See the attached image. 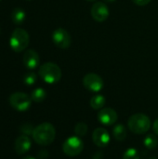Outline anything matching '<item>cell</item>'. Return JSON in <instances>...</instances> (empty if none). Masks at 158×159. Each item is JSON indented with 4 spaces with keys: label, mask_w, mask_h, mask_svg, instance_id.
<instances>
[{
    "label": "cell",
    "mask_w": 158,
    "mask_h": 159,
    "mask_svg": "<svg viewBox=\"0 0 158 159\" xmlns=\"http://www.w3.org/2000/svg\"><path fill=\"white\" fill-rule=\"evenodd\" d=\"M90 14L92 18L98 22H103L106 20L110 15L108 7L103 2H96L90 9Z\"/></svg>",
    "instance_id": "obj_9"
},
{
    "label": "cell",
    "mask_w": 158,
    "mask_h": 159,
    "mask_svg": "<svg viewBox=\"0 0 158 159\" xmlns=\"http://www.w3.org/2000/svg\"><path fill=\"white\" fill-rule=\"evenodd\" d=\"M0 1H1V0H0Z\"/></svg>",
    "instance_id": "obj_30"
},
{
    "label": "cell",
    "mask_w": 158,
    "mask_h": 159,
    "mask_svg": "<svg viewBox=\"0 0 158 159\" xmlns=\"http://www.w3.org/2000/svg\"><path fill=\"white\" fill-rule=\"evenodd\" d=\"M26 19V13L21 7H15L11 12V20L14 24L20 25L24 22Z\"/></svg>",
    "instance_id": "obj_14"
},
{
    "label": "cell",
    "mask_w": 158,
    "mask_h": 159,
    "mask_svg": "<svg viewBox=\"0 0 158 159\" xmlns=\"http://www.w3.org/2000/svg\"><path fill=\"white\" fill-rule=\"evenodd\" d=\"M123 159H140V154L137 151V149L135 148H129L124 156H123Z\"/></svg>",
    "instance_id": "obj_21"
},
{
    "label": "cell",
    "mask_w": 158,
    "mask_h": 159,
    "mask_svg": "<svg viewBox=\"0 0 158 159\" xmlns=\"http://www.w3.org/2000/svg\"><path fill=\"white\" fill-rule=\"evenodd\" d=\"M84 143L78 136H71L67 138L62 144V151L68 157H76L82 153Z\"/></svg>",
    "instance_id": "obj_6"
},
{
    "label": "cell",
    "mask_w": 158,
    "mask_h": 159,
    "mask_svg": "<svg viewBox=\"0 0 158 159\" xmlns=\"http://www.w3.org/2000/svg\"><path fill=\"white\" fill-rule=\"evenodd\" d=\"M27 1H31V0H27Z\"/></svg>",
    "instance_id": "obj_29"
},
{
    "label": "cell",
    "mask_w": 158,
    "mask_h": 159,
    "mask_svg": "<svg viewBox=\"0 0 158 159\" xmlns=\"http://www.w3.org/2000/svg\"><path fill=\"white\" fill-rule=\"evenodd\" d=\"M22 61L26 68L34 70L38 67L40 63V57L34 49H27L23 54Z\"/></svg>",
    "instance_id": "obj_12"
},
{
    "label": "cell",
    "mask_w": 158,
    "mask_h": 159,
    "mask_svg": "<svg viewBox=\"0 0 158 159\" xmlns=\"http://www.w3.org/2000/svg\"><path fill=\"white\" fill-rule=\"evenodd\" d=\"M144 146L149 150H154L158 146V139L155 134L147 135L143 140Z\"/></svg>",
    "instance_id": "obj_18"
},
{
    "label": "cell",
    "mask_w": 158,
    "mask_h": 159,
    "mask_svg": "<svg viewBox=\"0 0 158 159\" xmlns=\"http://www.w3.org/2000/svg\"><path fill=\"white\" fill-rule=\"evenodd\" d=\"M105 2H108V3H113V2H115L116 0H104Z\"/></svg>",
    "instance_id": "obj_27"
},
{
    "label": "cell",
    "mask_w": 158,
    "mask_h": 159,
    "mask_svg": "<svg viewBox=\"0 0 158 159\" xmlns=\"http://www.w3.org/2000/svg\"><path fill=\"white\" fill-rule=\"evenodd\" d=\"M36 79H37L36 75L34 73L31 72V73H28V74H26L24 75V77H23V83L26 86H33L34 84H35Z\"/></svg>",
    "instance_id": "obj_20"
},
{
    "label": "cell",
    "mask_w": 158,
    "mask_h": 159,
    "mask_svg": "<svg viewBox=\"0 0 158 159\" xmlns=\"http://www.w3.org/2000/svg\"><path fill=\"white\" fill-rule=\"evenodd\" d=\"M46 97H47V92L42 88H37L34 89L31 93L32 101L34 102H42L46 99Z\"/></svg>",
    "instance_id": "obj_17"
},
{
    "label": "cell",
    "mask_w": 158,
    "mask_h": 159,
    "mask_svg": "<svg viewBox=\"0 0 158 159\" xmlns=\"http://www.w3.org/2000/svg\"><path fill=\"white\" fill-rule=\"evenodd\" d=\"M34 128L30 124V123H25L23 124L21 127H20V131L23 135H26V136H29L31 134H33V131H34Z\"/></svg>",
    "instance_id": "obj_22"
},
{
    "label": "cell",
    "mask_w": 158,
    "mask_h": 159,
    "mask_svg": "<svg viewBox=\"0 0 158 159\" xmlns=\"http://www.w3.org/2000/svg\"><path fill=\"white\" fill-rule=\"evenodd\" d=\"M32 146V142L30 138L26 135H21L18 137L14 143L15 151L18 155H23L27 153Z\"/></svg>",
    "instance_id": "obj_13"
},
{
    "label": "cell",
    "mask_w": 158,
    "mask_h": 159,
    "mask_svg": "<svg viewBox=\"0 0 158 159\" xmlns=\"http://www.w3.org/2000/svg\"><path fill=\"white\" fill-rule=\"evenodd\" d=\"M22 159H35L34 157H23Z\"/></svg>",
    "instance_id": "obj_26"
},
{
    "label": "cell",
    "mask_w": 158,
    "mask_h": 159,
    "mask_svg": "<svg viewBox=\"0 0 158 159\" xmlns=\"http://www.w3.org/2000/svg\"><path fill=\"white\" fill-rule=\"evenodd\" d=\"M88 132V125L84 122H79L74 126V133L78 137H83Z\"/></svg>",
    "instance_id": "obj_19"
},
{
    "label": "cell",
    "mask_w": 158,
    "mask_h": 159,
    "mask_svg": "<svg viewBox=\"0 0 158 159\" xmlns=\"http://www.w3.org/2000/svg\"><path fill=\"white\" fill-rule=\"evenodd\" d=\"M129 129L135 134H144L151 128V119L144 114H134L128 121Z\"/></svg>",
    "instance_id": "obj_3"
},
{
    "label": "cell",
    "mask_w": 158,
    "mask_h": 159,
    "mask_svg": "<svg viewBox=\"0 0 158 159\" xmlns=\"http://www.w3.org/2000/svg\"><path fill=\"white\" fill-rule=\"evenodd\" d=\"M32 136L37 144L47 146L54 142L56 137V129L52 124L44 122L34 128Z\"/></svg>",
    "instance_id": "obj_1"
},
{
    "label": "cell",
    "mask_w": 158,
    "mask_h": 159,
    "mask_svg": "<svg viewBox=\"0 0 158 159\" xmlns=\"http://www.w3.org/2000/svg\"><path fill=\"white\" fill-rule=\"evenodd\" d=\"M48 157V154L47 151H40L38 153V158L39 159H46Z\"/></svg>",
    "instance_id": "obj_24"
},
{
    "label": "cell",
    "mask_w": 158,
    "mask_h": 159,
    "mask_svg": "<svg viewBox=\"0 0 158 159\" xmlns=\"http://www.w3.org/2000/svg\"><path fill=\"white\" fill-rule=\"evenodd\" d=\"M9 104L10 106L19 111L24 112L27 111L32 105V98L24 92H14L9 96Z\"/></svg>",
    "instance_id": "obj_5"
},
{
    "label": "cell",
    "mask_w": 158,
    "mask_h": 159,
    "mask_svg": "<svg viewBox=\"0 0 158 159\" xmlns=\"http://www.w3.org/2000/svg\"><path fill=\"white\" fill-rule=\"evenodd\" d=\"M113 136L118 142H123L127 138V129L122 124H117L113 129Z\"/></svg>",
    "instance_id": "obj_15"
},
{
    "label": "cell",
    "mask_w": 158,
    "mask_h": 159,
    "mask_svg": "<svg viewBox=\"0 0 158 159\" xmlns=\"http://www.w3.org/2000/svg\"><path fill=\"white\" fill-rule=\"evenodd\" d=\"M97 118L101 124L105 126H112L117 121L118 116L117 113L112 108H102L99 111Z\"/></svg>",
    "instance_id": "obj_10"
},
{
    "label": "cell",
    "mask_w": 158,
    "mask_h": 159,
    "mask_svg": "<svg viewBox=\"0 0 158 159\" xmlns=\"http://www.w3.org/2000/svg\"><path fill=\"white\" fill-rule=\"evenodd\" d=\"M153 129H154L155 133L158 136V119H156V120L155 121V123H154V125H153Z\"/></svg>",
    "instance_id": "obj_25"
},
{
    "label": "cell",
    "mask_w": 158,
    "mask_h": 159,
    "mask_svg": "<svg viewBox=\"0 0 158 159\" xmlns=\"http://www.w3.org/2000/svg\"><path fill=\"white\" fill-rule=\"evenodd\" d=\"M87 1H88V2H93V1H96V0H87Z\"/></svg>",
    "instance_id": "obj_28"
},
{
    "label": "cell",
    "mask_w": 158,
    "mask_h": 159,
    "mask_svg": "<svg viewBox=\"0 0 158 159\" xmlns=\"http://www.w3.org/2000/svg\"><path fill=\"white\" fill-rule=\"evenodd\" d=\"M84 87L91 92H99L104 87L103 79L97 74L88 73L83 77Z\"/></svg>",
    "instance_id": "obj_7"
},
{
    "label": "cell",
    "mask_w": 158,
    "mask_h": 159,
    "mask_svg": "<svg viewBox=\"0 0 158 159\" xmlns=\"http://www.w3.org/2000/svg\"><path fill=\"white\" fill-rule=\"evenodd\" d=\"M52 41L54 45L60 48L65 49L71 46V34L63 28H57L52 33Z\"/></svg>",
    "instance_id": "obj_8"
},
{
    "label": "cell",
    "mask_w": 158,
    "mask_h": 159,
    "mask_svg": "<svg viewBox=\"0 0 158 159\" xmlns=\"http://www.w3.org/2000/svg\"><path fill=\"white\" fill-rule=\"evenodd\" d=\"M92 140L98 147H106L109 144L111 138L109 132L105 129L98 128L92 133Z\"/></svg>",
    "instance_id": "obj_11"
},
{
    "label": "cell",
    "mask_w": 158,
    "mask_h": 159,
    "mask_svg": "<svg viewBox=\"0 0 158 159\" xmlns=\"http://www.w3.org/2000/svg\"><path fill=\"white\" fill-rule=\"evenodd\" d=\"M38 75L40 78L47 84H56L61 78V70L54 62H46L39 68Z\"/></svg>",
    "instance_id": "obj_2"
},
{
    "label": "cell",
    "mask_w": 158,
    "mask_h": 159,
    "mask_svg": "<svg viewBox=\"0 0 158 159\" xmlns=\"http://www.w3.org/2000/svg\"><path fill=\"white\" fill-rule=\"evenodd\" d=\"M30 42V36L27 31L22 28H16L9 38V46L10 48L16 52H21L26 49Z\"/></svg>",
    "instance_id": "obj_4"
},
{
    "label": "cell",
    "mask_w": 158,
    "mask_h": 159,
    "mask_svg": "<svg viewBox=\"0 0 158 159\" xmlns=\"http://www.w3.org/2000/svg\"><path fill=\"white\" fill-rule=\"evenodd\" d=\"M105 102H106L105 97L103 95H101V94L94 95L89 101V104H90L91 108L94 109V110L102 109L104 107V105H105Z\"/></svg>",
    "instance_id": "obj_16"
},
{
    "label": "cell",
    "mask_w": 158,
    "mask_h": 159,
    "mask_svg": "<svg viewBox=\"0 0 158 159\" xmlns=\"http://www.w3.org/2000/svg\"><path fill=\"white\" fill-rule=\"evenodd\" d=\"M136 5H138V6H146V5H148L152 0H132Z\"/></svg>",
    "instance_id": "obj_23"
}]
</instances>
